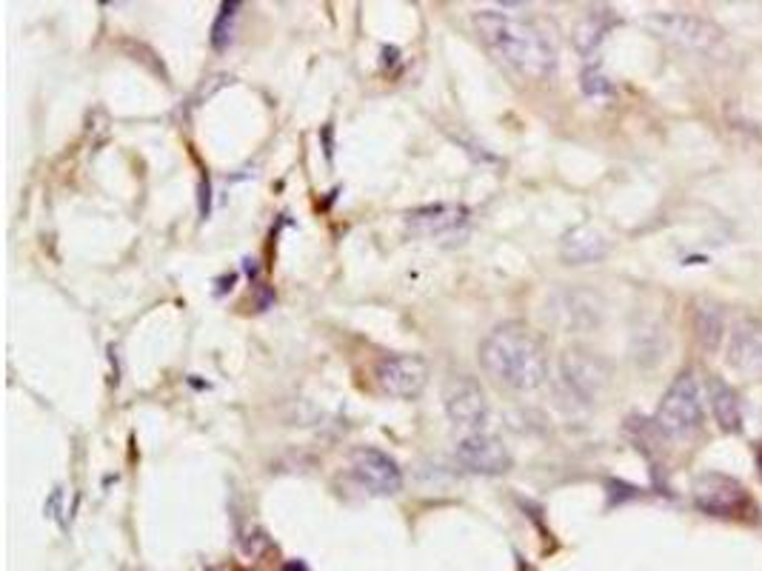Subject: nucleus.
<instances>
[{"label": "nucleus", "instance_id": "423d86ee", "mask_svg": "<svg viewBox=\"0 0 762 571\" xmlns=\"http://www.w3.org/2000/svg\"><path fill=\"white\" fill-rule=\"evenodd\" d=\"M380 392L397 401H415L429 386V364L420 355H383L374 366Z\"/></svg>", "mask_w": 762, "mask_h": 571}, {"label": "nucleus", "instance_id": "f257e3e1", "mask_svg": "<svg viewBox=\"0 0 762 571\" xmlns=\"http://www.w3.org/2000/svg\"><path fill=\"white\" fill-rule=\"evenodd\" d=\"M474 29L491 58L520 78L548 81L557 72V49L537 23L489 9L474 15Z\"/></svg>", "mask_w": 762, "mask_h": 571}, {"label": "nucleus", "instance_id": "f8f14e48", "mask_svg": "<svg viewBox=\"0 0 762 571\" xmlns=\"http://www.w3.org/2000/svg\"><path fill=\"white\" fill-rule=\"evenodd\" d=\"M468 223V209L460 203H434V206L412 209L406 215V229L415 238H445Z\"/></svg>", "mask_w": 762, "mask_h": 571}, {"label": "nucleus", "instance_id": "7ed1b4c3", "mask_svg": "<svg viewBox=\"0 0 762 571\" xmlns=\"http://www.w3.org/2000/svg\"><path fill=\"white\" fill-rule=\"evenodd\" d=\"M654 426L668 440H689L703 429V389L694 371L686 369L671 380L657 406Z\"/></svg>", "mask_w": 762, "mask_h": 571}, {"label": "nucleus", "instance_id": "4468645a", "mask_svg": "<svg viewBox=\"0 0 762 571\" xmlns=\"http://www.w3.org/2000/svg\"><path fill=\"white\" fill-rule=\"evenodd\" d=\"M762 364V323L746 318L737 323L728 343V366L737 371H754Z\"/></svg>", "mask_w": 762, "mask_h": 571}, {"label": "nucleus", "instance_id": "ddd939ff", "mask_svg": "<svg viewBox=\"0 0 762 571\" xmlns=\"http://www.w3.org/2000/svg\"><path fill=\"white\" fill-rule=\"evenodd\" d=\"M611 249L608 238L599 229L588 226V223H580V226H571L569 231L560 240V258L569 263V266H585V263H597L603 260Z\"/></svg>", "mask_w": 762, "mask_h": 571}, {"label": "nucleus", "instance_id": "a211bd4d", "mask_svg": "<svg viewBox=\"0 0 762 571\" xmlns=\"http://www.w3.org/2000/svg\"><path fill=\"white\" fill-rule=\"evenodd\" d=\"M603 32H606V29H603V26H599V23H597V17L592 15L578 29V46H580V49H583V52H592L594 46H597L599 40H603Z\"/></svg>", "mask_w": 762, "mask_h": 571}, {"label": "nucleus", "instance_id": "6ab92c4d", "mask_svg": "<svg viewBox=\"0 0 762 571\" xmlns=\"http://www.w3.org/2000/svg\"><path fill=\"white\" fill-rule=\"evenodd\" d=\"M583 90L588 92V95H606L608 90H611V83L606 81V74L597 72V69H588V72L583 74Z\"/></svg>", "mask_w": 762, "mask_h": 571}, {"label": "nucleus", "instance_id": "9b49d317", "mask_svg": "<svg viewBox=\"0 0 762 571\" xmlns=\"http://www.w3.org/2000/svg\"><path fill=\"white\" fill-rule=\"evenodd\" d=\"M694 498L703 512L728 518V514L740 512L742 505H746V489L734 477L709 472V475H703L694 483Z\"/></svg>", "mask_w": 762, "mask_h": 571}, {"label": "nucleus", "instance_id": "f3484780", "mask_svg": "<svg viewBox=\"0 0 762 571\" xmlns=\"http://www.w3.org/2000/svg\"><path fill=\"white\" fill-rule=\"evenodd\" d=\"M237 9H240V3H223L221 15H217L215 23V37H212V44L217 46V49H223V46L231 40V21L237 17Z\"/></svg>", "mask_w": 762, "mask_h": 571}, {"label": "nucleus", "instance_id": "9d476101", "mask_svg": "<svg viewBox=\"0 0 762 571\" xmlns=\"http://www.w3.org/2000/svg\"><path fill=\"white\" fill-rule=\"evenodd\" d=\"M352 475L371 495H397L403 489V472H400L397 461L380 449H371V445L352 454Z\"/></svg>", "mask_w": 762, "mask_h": 571}, {"label": "nucleus", "instance_id": "aec40b11", "mask_svg": "<svg viewBox=\"0 0 762 571\" xmlns=\"http://www.w3.org/2000/svg\"><path fill=\"white\" fill-rule=\"evenodd\" d=\"M757 472H760V480H762V443L760 449H757Z\"/></svg>", "mask_w": 762, "mask_h": 571}, {"label": "nucleus", "instance_id": "20e7f679", "mask_svg": "<svg viewBox=\"0 0 762 571\" xmlns=\"http://www.w3.org/2000/svg\"><path fill=\"white\" fill-rule=\"evenodd\" d=\"M557 383L574 403H592L611 383V364L588 349H565L557 364Z\"/></svg>", "mask_w": 762, "mask_h": 571}, {"label": "nucleus", "instance_id": "f03ea898", "mask_svg": "<svg viewBox=\"0 0 762 571\" xmlns=\"http://www.w3.org/2000/svg\"><path fill=\"white\" fill-rule=\"evenodd\" d=\"M480 366L495 383L511 392H534L548 380L546 346L520 323H503L486 334L480 343Z\"/></svg>", "mask_w": 762, "mask_h": 571}, {"label": "nucleus", "instance_id": "2eb2a0df", "mask_svg": "<svg viewBox=\"0 0 762 571\" xmlns=\"http://www.w3.org/2000/svg\"><path fill=\"white\" fill-rule=\"evenodd\" d=\"M709 403H711V415L717 420V426L728 435L742 429V408H740V394L737 389L728 386L723 378L709 380Z\"/></svg>", "mask_w": 762, "mask_h": 571}, {"label": "nucleus", "instance_id": "0eeeda50", "mask_svg": "<svg viewBox=\"0 0 762 571\" xmlns=\"http://www.w3.org/2000/svg\"><path fill=\"white\" fill-rule=\"evenodd\" d=\"M443 406L445 415L460 429L483 431V426L489 424V397H486V389L477 383L468 374H457L445 383L443 392Z\"/></svg>", "mask_w": 762, "mask_h": 571}, {"label": "nucleus", "instance_id": "1a4fd4ad", "mask_svg": "<svg viewBox=\"0 0 762 571\" xmlns=\"http://www.w3.org/2000/svg\"><path fill=\"white\" fill-rule=\"evenodd\" d=\"M454 457H457L460 466L474 472V475H505L511 468L509 445L495 435H486V431L466 435L454 449Z\"/></svg>", "mask_w": 762, "mask_h": 571}, {"label": "nucleus", "instance_id": "6e6552de", "mask_svg": "<svg viewBox=\"0 0 762 571\" xmlns=\"http://www.w3.org/2000/svg\"><path fill=\"white\" fill-rule=\"evenodd\" d=\"M546 314L565 332H588L603 320V300L588 289H560L548 300Z\"/></svg>", "mask_w": 762, "mask_h": 571}, {"label": "nucleus", "instance_id": "dca6fc26", "mask_svg": "<svg viewBox=\"0 0 762 571\" xmlns=\"http://www.w3.org/2000/svg\"><path fill=\"white\" fill-rule=\"evenodd\" d=\"M694 329L700 346L705 352H717L726 341V312L711 300H700L694 309Z\"/></svg>", "mask_w": 762, "mask_h": 571}, {"label": "nucleus", "instance_id": "39448f33", "mask_svg": "<svg viewBox=\"0 0 762 571\" xmlns=\"http://www.w3.org/2000/svg\"><path fill=\"white\" fill-rule=\"evenodd\" d=\"M645 26L666 44L677 46L682 52L694 55H717L726 44V35L719 32V26H714L705 17L686 15V12H657L645 21Z\"/></svg>", "mask_w": 762, "mask_h": 571}]
</instances>
